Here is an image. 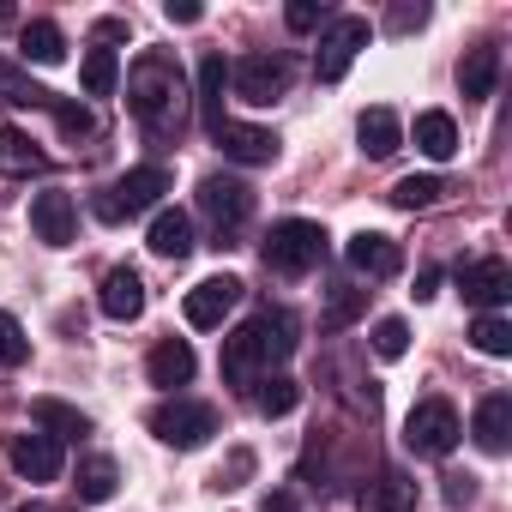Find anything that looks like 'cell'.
<instances>
[{"mask_svg":"<svg viewBox=\"0 0 512 512\" xmlns=\"http://www.w3.org/2000/svg\"><path fill=\"white\" fill-rule=\"evenodd\" d=\"M97 37H103V43H115V37H127V19H103V25H97Z\"/></svg>","mask_w":512,"mask_h":512,"instance_id":"45","label":"cell"},{"mask_svg":"<svg viewBox=\"0 0 512 512\" xmlns=\"http://www.w3.org/2000/svg\"><path fill=\"white\" fill-rule=\"evenodd\" d=\"M127 103H133V115H139L157 139L181 133V121H187V79H181L175 55L145 49V55L133 61V73H127Z\"/></svg>","mask_w":512,"mask_h":512,"instance_id":"1","label":"cell"},{"mask_svg":"<svg viewBox=\"0 0 512 512\" xmlns=\"http://www.w3.org/2000/svg\"><path fill=\"white\" fill-rule=\"evenodd\" d=\"M235 97L241 103H278L284 91H290V79H296V61L290 55H247V61H235Z\"/></svg>","mask_w":512,"mask_h":512,"instance_id":"7","label":"cell"},{"mask_svg":"<svg viewBox=\"0 0 512 512\" xmlns=\"http://www.w3.org/2000/svg\"><path fill=\"white\" fill-rule=\"evenodd\" d=\"M193 368H199V356H193V344H187V338H163V344L145 356V374H151V386H163V392L187 386V380H193Z\"/></svg>","mask_w":512,"mask_h":512,"instance_id":"16","label":"cell"},{"mask_svg":"<svg viewBox=\"0 0 512 512\" xmlns=\"http://www.w3.org/2000/svg\"><path fill=\"white\" fill-rule=\"evenodd\" d=\"M428 296H440V272H422L416 278V302H428Z\"/></svg>","mask_w":512,"mask_h":512,"instance_id":"44","label":"cell"},{"mask_svg":"<svg viewBox=\"0 0 512 512\" xmlns=\"http://www.w3.org/2000/svg\"><path fill=\"white\" fill-rule=\"evenodd\" d=\"M470 434H476V446L482 452H506L512 446V398L506 392H488L482 404H476V422H470Z\"/></svg>","mask_w":512,"mask_h":512,"instance_id":"18","label":"cell"},{"mask_svg":"<svg viewBox=\"0 0 512 512\" xmlns=\"http://www.w3.org/2000/svg\"><path fill=\"white\" fill-rule=\"evenodd\" d=\"M97 308L109 314V320H139L145 314V284H139V272L133 266H115L109 278H103V296H97Z\"/></svg>","mask_w":512,"mask_h":512,"instance_id":"17","label":"cell"},{"mask_svg":"<svg viewBox=\"0 0 512 512\" xmlns=\"http://www.w3.org/2000/svg\"><path fill=\"white\" fill-rule=\"evenodd\" d=\"M284 19H290V31H320L332 13H326V0H290Z\"/></svg>","mask_w":512,"mask_h":512,"instance_id":"38","label":"cell"},{"mask_svg":"<svg viewBox=\"0 0 512 512\" xmlns=\"http://www.w3.org/2000/svg\"><path fill=\"white\" fill-rule=\"evenodd\" d=\"M458 290H464V302H470V308L494 314V308L512 296V266H506V260H476V266H464V272H458Z\"/></svg>","mask_w":512,"mask_h":512,"instance_id":"12","label":"cell"},{"mask_svg":"<svg viewBox=\"0 0 512 512\" xmlns=\"http://www.w3.org/2000/svg\"><path fill=\"white\" fill-rule=\"evenodd\" d=\"M31 416H37V428H43L49 440H85V434H91V416L73 410V404H61V398H37Z\"/></svg>","mask_w":512,"mask_h":512,"instance_id":"24","label":"cell"},{"mask_svg":"<svg viewBox=\"0 0 512 512\" xmlns=\"http://www.w3.org/2000/svg\"><path fill=\"white\" fill-rule=\"evenodd\" d=\"M19 55H25V61H37V67H55V61L67 55V37H61V25H49V19H31V25L19 31Z\"/></svg>","mask_w":512,"mask_h":512,"instance_id":"25","label":"cell"},{"mask_svg":"<svg viewBox=\"0 0 512 512\" xmlns=\"http://www.w3.org/2000/svg\"><path fill=\"white\" fill-rule=\"evenodd\" d=\"M79 500H91V506H103V500H115V488H121V470L109 464V458H91V464H79Z\"/></svg>","mask_w":512,"mask_h":512,"instance_id":"28","label":"cell"},{"mask_svg":"<svg viewBox=\"0 0 512 512\" xmlns=\"http://www.w3.org/2000/svg\"><path fill=\"white\" fill-rule=\"evenodd\" d=\"M241 302V278H205V284H193L187 290V302H181V314H187V326H199V332H211V326H223V314Z\"/></svg>","mask_w":512,"mask_h":512,"instance_id":"10","label":"cell"},{"mask_svg":"<svg viewBox=\"0 0 512 512\" xmlns=\"http://www.w3.org/2000/svg\"><path fill=\"white\" fill-rule=\"evenodd\" d=\"M151 434L163 446H175V452H193V446H205L217 434V410L211 404H193V398H169V404L151 410Z\"/></svg>","mask_w":512,"mask_h":512,"instance_id":"5","label":"cell"},{"mask_svg":"<svg viewBox=\"0 0 512 512\" xmlns=\"http://www.w3.org/2000/svg\"><path fill=\"white\" fill-rule=\"evenodd\" d=\"M199 211L211 217V229H217V247H229V235L247 223V211H253V193L241 187V181H229V175H205L199 181Z\"/></svg>","mask_w":512,"mask_h":512,"instance_id":"8","label":"cell"},{"mask_svg":"<svg viewBox=\"0 0 512 512\" xmlns=\"http://www.w3.org/2000/svg\"><path fill=\"white\" fill-rule=\"evenodd\" d=\"M416 151L434 157V163H446V157L458 151V121H452L446 109H422V115H416Z\"/></svg>","mask_w":512,"mask_h":512,"instance_id":"23","label":"cell"},{"mask_svg":"<svg viewBox=\"0 0 512 512\" xmlns=\"http://www.w3.org/2000/svg\"><path fill=\"white\" fill-rule=\"evenodd\" d=\"M344 260H350L362 278H392V272L404 266V253H398V241H392V235H380V229H362V235H350Z\"/></svg>","mask_w":512,"mask_h":512,"instance_id":"15","label":"cell"},{"mask_svg":"<svg viewBox=\"0 0 512 512\" xmlns=\"http://www.w3.org/2000/svg\"><path fill=\"white\" fill-rule=\"evenodd\" d=\"M169 193V169H157V163H145V169H127L103 199H97V217L103 223H127V217H139V211H151L157 199Z\"/></svg>","mask_w":512,"mask_h":512,"instance_id":"4","label":"cell"},{"mask_svg":"<svg viewBox=\"0 0 512 512\" xmlns=\"http://www.w3.org/2000/svg\"><path fill=\"white\" fill-rule=\"evenodd\" d=\"M404 350H410V326H404V320H380V326H374V356L398 362Z\"/></svg>","mask_w":512,"mask_h":512,"instance_id":"37","label":"cell"},{"mask_svg":"<svg viewBox=\"0 0 512 512\" xmlns=\"http://www.w3.org/2000/svg\"><path fill=\"white\" fill-rule=\"evenodd\" d=\"M73 223H79V211H73V193L49 187V193H37V199H31V229H37V241H49V247H67V241H73Z\"/></svg>","mask_w":512,"mask_h":512,"instance_id":"13","label":"cell"},{"mask_svg":"<svg viewBox=\"0 0 512 512\" xmlns=\"http://www.w3.org/2000/svg\"><path fill=\"white\" fill-rule=\"evenodd\" d=\"M217 151L229 157V163H247V169H260V163H272L278 157V133L272 127H247V121H223L217 133Z\"/></svg>","mask_w":512,"mask_h":512,"instance_id":"11","label":"cell"},{"mask_svg":"<svg viewBox=\"0 0 512 512\" xmlns=\"http://www.w3.org/2000/svg\"><path fill=\"white\" fill-rule=\"evenodd\" d=\"M223 79H229L223 55H205V61H199V91H193V109H199L205 133H217V127H223Z\"/></svg>","mask_w":512,"mask_h":512,"instance_id":"21","label":"cell"},{"mask_svg":"<svg viewBox=\"0 0 512 512\" xmlns=\"http://www.w3.org/2000/svg\"><path fill=\"white\" fill-rule=\"evenodd\" d=\"M362 49H368V19H332V25H326V37H320V55H314L320 85H338Z\"/></svg>","mask_w":512,"mask_h":512,"instance_id":"9","label":"cell"},{"mask_svg":"<svg viewBox=\"0 0 512 512\" xmlns=\"http://www.w3.org/2000/svg\"><path fill=\"white\" fill-rule=\"evenodd\" d=\"M49 157L19 133V127H0V169H7V175H31V169H43Z\"/></svg>","mask_w":512,"mask_h":512,"instance_id":"27","label":"cell"},{"mask_svg":"<svg viewBox=\"0 0 512 512\" xmlns=\"http://www.w3.org/2000/svg\"><path fill=\"white\" fill-rule=\"evenodd\" d=\"M0 97L19 103V109H55V91H43L37 79H25V73L7 67V61H0Z\"/></svg>","mask_w":512,"mask_h":512,"instance_id":"29","label":"cell"},{"mask_svg":"<svg viewBox=\"0 0 512 512\" xmlns=\"http://www.w3.org/2000/svg\"><path fill=\"white\" fill-rule=\"evenodd\" d=\"M260 512H302V500H296L290 488H278V494H266V500H260Z\"/></svg>","mask_w":512,"mask_h":512,"instance_id":"41","label":"cell"},{"mask_svg":"<svg viewBox=\"0 0 512 512\" xmlns=\"http://www.w3.org/2000/svg\"><path fill=\"white\" fill-rule=\"evenodd\" d=\"M296 356V320L290 314H253L241 332H229L223 338V380L229 386H247L253 380V368H266L272 374V362H290Z\"/></svg>","mask_w":512,"mask_h":512,"instance_id":"2","label":"cell"},{"mask_svg":"<svg viewBox=\"0 0 512 512\" xmlns=\"http://www.w3.org/2000/svg\"><path fill=\"white\" fill-rule=\"evenodd\" d=\"M470 344H476L482 356H512V326H506L500 314H482V320L470 326Z\"/></svg>","mask_w":512,"mask_h":512,"instance_id":"33","label":"cell"},{"mask_svg":"<svg viewBox=\"0 0 512 512\" xmlns=\"http://www.w3.org/2000/svg\"><path fill=\"white\" fill-rule=\"evenodd\" d=\"M362 308H368V290H338V296H332V308H326V320H320V326H326V332H344V326H350V320H356V314H362Z\"/></svg>","mask_w":512,"mask_h":512,"instance_id":"36","label":"cell"},{"mask_svg":"<svg viewBox=\"0 0 512 512\" xmlns=\"http://www.w3.org/2000/svg\"><path fill=\"white\" fill-rule=\"evenodd\" d=\"M247 476H253V452H247V446H235V452H229V464L211 476V488H223V494H229V488H241Z\"/></svg>","mask_w":512,"mask_h":512,"instance_id":"39","label":"cell"},{"mask_svg":"<svg viewBox=\"0 0 512 512\" xmlns=\"http://www.w3.org/2000/svg\"><path fill=\"white\" fill-rule=\"evenodd\" d=\"M253 404H260V416H290L302 404V386L290 374H260L253 380Z\"/></svg>","mask_w":512,"mask_h":512,"instance_id":"26","label":"cell"},{"mask_svg":"<svg viewBox=\"0 0 512 512\" xmlns=\"http://www.w3.org/2000/svg\"><path fill=\"white\" fill-rule=\"evenodd\" d=\"M356 139H362V157H392L398 145H404V127H398V115L392 109H368L362 121H356Z\"/></svg>","mask_w":512,"mask_h":512,"instance_id":"22","label":"cell"},{"mask_svg":"<svg viewBox=\"0 0 512 512\" xmlns=\"http://www.w3.org/2000/svg\"><path fill=\"white\" fill-rule=\"evenodd\" d=\"M61 464H67V452H61V440H49L43 428L13 440V470H19L25 482H55V476H61Z\"/></svg>","mask_w":512,"mask_h":512,"instance_id":"14","label":"cell"},{"mask_svg":"<svg viewBox=\"0 0 512 512\" xmlns=\"http://www.w3.org/2000/svg\"><path fill=\"white\" fill-rule=\"evenodd\" d=\"M326 247H332V235H326L320 223L284 217V223H272V235H266V266L284 272V278H302V272H314V266L326 260Z\"/></svg>","mask_w":512,"mask_h":512,"instance_id":"3","label":"cell"},{"mask_svg":"<svg viewBox=\"0 0 512 512\" xmlns=\"http://www.w3.org/2000/svg\"><path fill=\"white\" fill-rule=\"evenodd\" d=\"M458 410L446 404V398H422L410 416H404V446L416 452V458H446L452 446H458Z\"/></svg>","mask_w":512,"mask_h":512,"instance_id":"6","label":"cell"},{"mask_svg":"<svg viewBox=\"0 0 512 512\" xmlns=\"http://www.w3.org/2000/svg\"><path fill=\"white\" fill-rule=\"evenodd\" d=\"M25 356H31L25 326H19L13 314H0V368H25Z\"/></svg>","mask_w":512,"mask_h":512,"instance_id":"34","label":"cell"},{"mask_svg":"<svg viewBox=\"0 0 512 512\" xmlns=\"http://www.w3.org/2000/svg\"><path fill=\"white\" fill-rule=\"evenodd\" d=\"M374 506H380V512H416V482L398 476V470H386V476L374 482Z\"/></svg>","mask_w":512,"mask_h":512,"instance_id":"31","label":"cell"},{"mask_svg":"<svg viewBox=\"0 0 512 512\" xmlns=\"http://www.w3.org/2000/svg\"><path fill=\"white\" fill-rule=\"evenodd\" d=\"M386 25H392V31H422V25H428V7H422V0H416V7H392Z\"/></svg>","mask_w":512,"mask_h":512,"instance_id":"40","label":"cell"},{"mask_svg":"<svg viewBox=\"0 0 512 512\" xmlns=\"http://www.w3.org/2000/svg\"><path fill=\"white\" fill-rule=\"evenodd\" d=\"M145 247L157 253V260H187V253H193V223H187V211H157Z\"/></svg>","mask_w":512,"mask_h":512,"instance_id":"20","label":"cell"},{"mask_svg":"<svg viewBox=\"0 0 512 512\" xmlns=\"http://www.w3.org/2000/svg\"><path fill=\"white\" fill-rule=\"evenodd\" d=\"M494 79H500V49H494V43L464 49V61H458V91H464L470 103H482V97H494Z\"/></svg>","mask_w":512,"mask_h":512,"instance_id":"19","label":"cell"},{"mask_svg":"<svg viewBox=\"0 0 512 512\" xmlns=\"http://www.w3.org/2000/svg\"><path fill=\"white\" fill-rule=\"evenodd\" d=\"M476 494V476H446V500H470Z\"/></svg>","mask_w":512,"mask_h":512,"instance_id":"43","label":"cell"},{"mask_svg":"<svg viewBox=\"0 0 512 512\" xmlns=\"http://www.w3.org/2000/svg\"><path fill=\"white\" fill-rule=\"evenodd\" d=\"M19 512H55V506H43V500H31V506H19Z\"/></svg>","mask_w":512,"mask_h":512,"instance_id":"46","label":"cell"},{"mask_svg":"<svg viewBox=\"0 0 512 512\" xmlns=\"http://www.w3.org/2000/svg\"><path fill=\"white\" fill-rule=\"evenodd\" d=\"M55 127H61L67 139H91V133H97L91 109H85V103H67V97H55Z\"/></svg>","mask_w":512,"mask_h":512,"instance_id":"35","label":"cell"},{"mask_svg":"<svg viewBox=\"0 0 512 512\" xmlns=\"http://www.w3.org/2000/svg\"><path fill=\"white\" fill-rule=\"evenodd\" d=\"M115 73H121L115 49H91L85 55V97H109L115 91Z\"/></svg>","mask_w":512,"mask_h":512,"instance_id":"32","label":"cell"},{"mask_svg":"<svg viewBox=\"0 0 512 512\" xmlns=\"http://www.w3.org/2000/svg\"><path fill=\"white\" fill-rule=\"evenodd\" d=\"M440 193H446L440 175H404V181L392 187V205H398V211H422V205H434Z\"/></svg>","mask_w":512,"mask_h":512,"instance_id":"30","label":"cell"},{"mask_svg":"<svg viewBox=\"0 0 512 512\" xmlns=\"http://www.w3.org/2000/svg\"><path fill=\"white\" fill-rule=\"evenodd\" d=\"M163 13H169V25H193L199 19V0H169Z\"/></svg>","mask_w":512,"mask_h":512,"instance_id":"42","label":"cell"}]
</instances>
